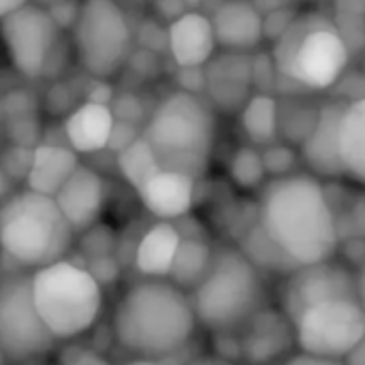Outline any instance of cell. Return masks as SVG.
<instances>
[{"label": "cell", "instance_id": "15", "mask_svg": "<svg viewBox=\"0 0 365 365\" xmlns=\"http://www.w3.org/2000/svg\"><path fill=\"white\" fill-rule=\"evenodd\" d=\"M346 103L331 101L323 103L317 124L312 126L310 135L297 148L302 163L308 167L319 180H342V163H340V120Z\"/></svg>", "mask_w": 365, "mask_h": 365}, {"label": "cell", "instance_id": "14", "mask_svg": "<svg viewBox=\"0 0 365 365\" xmlns=\"http://www.w3.org/2000/svg\"><path fill=\"white\" fill-rule=\"evenodd\" d=\"M53 201L73 233H86L103 218L107 203V184L96 169L79 165L75 173L64 182V186L56 192Z\"/></svg>", "mask_w": 365, "mask_h": 365}, {"label": "cell", "instance_id": "26", "mask_svg": "<svg viewBox=\"0 0 365 365\" xmlns=\"http://www.w3.org/2000/svg\"><path fill=\"white\" fill-rule=\"evenodd\" d=\"M227 173H229L231 184L244 192H257V190L261 192V188L269 182L265 163H263V152L261 148L250 145V143L235 148V152L229 158Z\"/></svg>", "mask_w": 365, "mask_h": 365}, {"label": "cell", "instance_id": "24", "mask_svg": "<svg viewBox=\"0 0 365 365\" xmlns=\"http://www.w3.org/2000/svg\"><path fill=\"white\" fill-rule=\"evenodd\" d=\"M240 128L257 148L280 141V101L269 92L250 94L240 109Z\"/></svg>", "mask_w": 365, "mask_h": 365}, {"label": "cell", "instance_id": "28", "mask_svg": "<svg viewBox=\"0 0 365 365\" xmlns=\"http://www.w3.org/2000/svg\"><path fill=\"white\" fill-rule=\"evenodd\" d=\"M240 250L246 255V259L259 267L261 272L263 269H269V272H280V274H291L295 272L297 267L276 248V244L263 233V229L259 225H255L246 235H244V242L240 246Z\"/></svg>", "mask_w": 365, "mask_h": 365}, {"label": "cell", "instance_id": "8", "mask_svg": "<svg viewBox=\"0 0 365 365\" xmlns=\"http://www.w3.org/2000/svg\"><path fill=\"white\" fill-rule=\"evenodd\" d=\"M79 66L94 79L113 77L133 51V28L115 0H83L73 21Z\"/></svg>", "mask_w": 365, "mask_h": 365}, {"label": "cell", "instance_id": "4", "mask_svg": "<svg viewBox=\"0 0 365 365\" xmlns=\"http://www.w3.org/2000/svg\"><path fill=\"white\" fill-rule=\"evenodd\" d=\"M73 240L53 197L24 188L0 201V252L17 269L36 272L66 259Z\"/></svg>", "mask_w": 365, "mask_h": 365}, {"label": "cell", "instance_id": "2", "mask_svg": "<svg viewBox=\"0 0 365 365\" xmlns=\"http://www.w3.org/2000/svg\"><path fill=\"white\" fill-rule=\"evenodd\" d=\"M109 323L120 349L154 361L186 349L199 327L190 293L167 278H141L124 289Z\"/></svg>", "mask_w": 365, "mask_h": 365}, {"label": "cell", "instance_id": "12", "mask_svg": "<svg viewBox=\"0 0 365 365\" xmlns=\"http://www.w3.org/2000/svg\"><path fill=\"white\" fill-rule=\"evenodd\" d=\"M357 295V274L340 261L302 265L289 274L282 291V312L293 319L306 306L331 297Z\"/></svg>", "mask_w": 365, "mask_h": 365}, {"label": "cell", "instance_id": "11", "mask_svg": "<svg viewBox=\"0 0 365 365\" xmlns=\"http://www.w3.org/2000/svg\"><path fill=\"white\" fill-rule=\"evenodd\" d=\"M0 38L11 66L26 79H38L51 64L60 26L53 21L49 9L26 2L0 19Z\"/></svg>", "mask_w": 365, "mask_h": 365}, {"label": "cell", "instance_id": "7", "mask_svg": "<svg viewBox=\"0 0 365 365\" xmlns=\"http://www.w3.org/2000/svg\"><path fill=\"white\" fill-rule=\"evenodd\" d=\"M34 308L56 342L86 336L101 319L103 287L88 267L68 259L30 272Z\"/></svg>", "mask_w": 365, "mask_h": 365}, {"label": "cell", "instance_id": "1", "mask_svg": "<svg viewBox=\"0 0 365 365\" xmlns=\"http://www.w3.org/2000/svg\"><path fill=\"white\" fill-rule=\"evenodd\" d=\"M257 225L295 267L331 261L340 250L334 201L323 180L308 171L261 188Z\"/></svg>", "mask_w": 365, "mask_h": 365}, {"label": "cell", "instance_id": "39", "mask_svg": "<svg viewBox=\"0 0 365 365\" xmlns=\"http://www.w3.org/2000/svg\"><path fill=\"white\" fill-rule=\"evenodd\" d=\"M4 364V359H2V355H0V365Z\"/></svg>", "mask_w": 365, "mask_h": 365}, {"label": "cell", "instance_id": "20", "mask_svg": "<svg viewBox=\"0 0 365 365\" xmlns=\"http://www.w3.org/2000/svg\"><path fill=\"white\" fill-rule=\"evenodd\" d=\"M115 115L109 105L83 101L73 107L62 122L66 145L77 154H96L109 148Z\"/></svg>", "mask_w": 365, "mask_h": 365}, {"label": "cell", "instance_id": "5", "mask_svg": "<svg viewBox=\"0 0 365 365\" xmlns=\"http://www.w3.org/2000/svg\"><path fill=\"white\" fill-rule=\"evenodd\" d=\"M351 49L340 28L325 15H299L276 36L272 66L287 81L323 92L334 88L346 73Z\"/></svg>", "mask_w": 365, "mask_h": 365}, {"label": "cell", "instance_id": "27", "mask_svg": "<svg viewBox=\"0 0 365 365\" xmlns=\"http://www.w3.org/2000/svg\"><path fill=\"white\" fill-rule=\"evenodd\" d=\"M160 169L163 167L158 165L152 148L141 135L118 152V171L135 192H139L145 186V182Z\"/></svg>", "mask_w": 365, "mask_h": 365}, {"label": "cell", "instance_id": "30", "mask_svg": "<svg viewBox=\"0 0 365 365\" xmlns=\"http://www.w3.org/2000/svg\"><path fill=\"white\" fill-rule=\"evenodd\" d=\"M338 233L349 229L351 240H365V195H357L349 199L344 216H336Z\"/></svg>", "mask_w": 365, "mask_h": 365}, {"label": "cell", "instance_id": "22", "mask_svg": "<svg viewBox=\"0 0 365 365\" xmlns=\"http://www.w3.org/2000/svg\"><path fill=\"white\" fill-rule=\"evenodd\" d=\"M182 233L173 222H154L135 246V269L141 278H169Z\"/></svg>", "mask_w": 365, "mask_h": 365}, {"label": "cell", "instance_id": "17", "mask_svg": "<svg viewBox=\"0 0 365 365\" xmlns=\"http://www.w3.org/2000/svg\"><path fill=\"white\" fill-rule=\"evenodd\" d=\"M167 49L180 68H203L218 51L212 19L203 11H186L167 28Z\"/></svg>", "mask_w": 365, "mask_h": 365}, {"label": "cell", "instance_id": "37", "mask_svg": "<svg viewBox=\"0 0 365 365\" xmlns=\"http://www.w3.org/2000/svg\"><path fill=\"white\" fill-rule=\"evenodd\" d=\"M122 365H160V364H158V361H154V359H141V357H133V359L124 361Z\"/></svg>", "mask_w": 365, "mask_h": 365}, {"label": "cell", "instance_id": "29", "mask_svg": "<svg viewBox=\"0 0 365 365\" xmlns=\"http://www.w3.org/2000/svg\"><path fill=\"white\" fill-rule=\"evenodd\" d=\"M261 152H263V163H265V171H267L269 180L297 173L302 156H299V150L295 145L284 143V141H276L272 145L261 148Z\"/></svg>", "mask_w": 365, "mask_h": 365}, {"label": "cell", "instance_id": "18", "mask_svg": "<svg viewBox=\"0 0 365 365\" xmlns=\"http://www.w3.org/2000/svg\"><path fill=\"white\" fill-rule=\"evenodd\" d=\"M205 94L210 96L212 107H220L225 111L242 109V105L250 96L252 83V62L248 53H231L222 51L214 56L205 66Z\"/></svg>", "mask_w": 365, "mask_h": 365}, {"label": "cell", "instance_id": "35", "mask_svg": "<svg viewBox=\"0 0 365 365\" xmlns=\"http://www.w3.org/2000/svg\"><path fill=\"white\" fill-rule=\"evenodd\" d=\"M188 365H240L227 357H201V359H195Z\"/></svg>", "mask_w": 365, "mask_h": 365}, {"label": "cell", "instance_id": "6", "mask_svg": "<svg viewBox=\"0 0 365 365\" xmlns=\"http://www.w3.org/2000/svg\"><path fill=\"white\" fill-rule=\"evenodd\" d=\"M199 327L214 334L240 331L265 304V282L240 248L214 252L203 280L190 291Z\"/></svg>", "mask_w": 365, "mask_h": 365}, {"label": "cell", "instance_id": "36", "mask_svg": "<svg viewBox=\"0 0 365 365\" xmlns=\"http://www.w3.org/2000/svg\"><path fill=\"white\" fill-rule=\"evenodd\" d=\"M357 302L365 314V267L357 272Z\"/></svg>", "mask_w": 365, "mask_h": 365}, {"label": "cell", "instance_id": "25", "mask_svg": "<svg viewBox=\"0 0 365 365\" xmlns=\"http://www.w3.org/2000/svg\"><path fill=\"white\" fill-rule=\"evenodd\" d=\"M212 259H214V250L203 237L182 235V242H180V248H178V255H175V261L167 280H171L186 293H190L207 274Z\"/></svg>", "mask_w": 365, "mask_h": 365}, {"label": "cell", "instance_id": "13", "mask_svg": "<svg viewBox=\"0 0 365 365\" xmlns=\"http://www.w3.org/2000/svg\"><path fill=\"white\" fill-rule=\"evenodd\" d=\"M240 331V355L248 365H280L297 349L293 323L282 308L263 306Z\"/></svg>", "mask_w": 365, "mask_h": 365}, {"label": "cell", "instance_id": "38", "mask_svg": "<svg viewBox=\"0 0 365 365\" xmlns=\"http://www.w3.org/2000/svg\"><path fill=\"white\" fill-rule=\"evenodd\" d=\"M182 4L186 6V11H201L203 0H182Z\"/></svg>", "mask_w": 365, "mask_h": 365}, {"label": "cell", "instance_id": "40", "mask_svg": "<svg viewBox=\"0 0 365 365\" xmlns=\"http://www.w3.org/2000/svg\"><path fill=\"white\" fill-rule=\"evenodd\" d=\"M2 365H6V364H2Z\"/></svg>", "mask_w": 365, "mask_h": 365}, {"label": "cell", "instance_id": "34", "mask_svg": "<svg viewBox=\"0 0 365 365\" xmlns=\"http://www.w3.org/2000/svg\"><path fill=\"white\" fill-rule=\"evenodd\" d=\"M30 0H0V19H4L6 15H11L13 11H17L19 6H24Z\"/></svg>", "mask_w": 365, "mask_h": 365}, {"label": "cell", "instance_id": "9", "mask_svg": "<svg viewBox=\"0 0 365 365\" xmlns=\"http://www.w3.org/2000/svg\"><path fill=\"white\" fill-rule=\"evenodd\" d=\"M291 323L297 351L319 359L344 361L365 338V314L357 295L331 297L306 306Z\"/></svg>", "mask_w": 365, "mask_h": 365}, {"label": "cell", "instance_id": "23", "mask_svg": "<svg viewBox=\"0 0 365 365\" xmlns=\"http://www.w3.org/2000/svg\"><path fill=\"white\" fill-rule=\"evenodd\" d=\"M340 163L344 180L365 188V94L344 105L340 120Z\"/></svg>", "mask_w": 365, "mask_h": 365}, {"label": "cell", "instance_id": "33", "mask_svg": "<svg viewBox=\"0 0 365 365\" xmlns=\"http://www.w3.org/2000/svg\"><path fill=\"white\" fill-rule=\"evenodd\" d=\"M344 365H365V338L349 353V357L344 359Z\"/></svg>", "mask_w": 365, "mask_h": 365}, {"label": "cell", "instance_id": "32", "mask_svg": "<svg viewBox=\"0 0 365 365\" xmlns=\"http://www.w3.org/2000/svg\"><path fill=\"white\" fill-rule=\"evenodd\" d=\"M66 365H111V364H109V359H105L101 353L86 351V353L77 355L75 359H71Z\"/></svg>", "mask_w": 365, "mask_h": 365}, {"label": "cell", "instance_id": "10", "mask_svg": "<svg viewBox=\"0 0 365 365\" xmlns=\"http://www.w3.org/2000/svg\"><path fill=\"white\" fill-rule=\"evenodd\" d=\"M56 344L58 342L34 308L30 274L0 278V355L4 364L41 361L56 349Z\"/></svg>", "mask_w": 365, "mask_h": 365}, {"label": "cell", "instance_id": "3", "mask_svg": "<svg viewBox=\"0 0 365 365\" xmlns=\"http://www.w3.org/2000/svg\"><path fill=\"white\" fill-rule=\"evenodd\" d=\"M216 135L214 107L201 94L186 90L169 92L154 107L141 133L163 169L180 171L195 180L212 163Z\"/></svg>", "mask_w": 365, "mask_h": 365}, {"label": "cell", "instance_id": "21", "mask_svg": "<svg viewBox=\"0 0 365 365\" xmlns=\"http://www.w3.org/2000/svg\"><path fill=\"white\" fill-rule=\"evenodd\" d=\"M81 165L79 154L68 145L60 143H36L32 148L26 188L45 197H56V192L64 186V182L75 173Z\"/></svg>", "mask_w": 365, "mask_h": 365}, {"label": "cell", "instance_id": "19", "mask_svg": "<svg viewBox=\"0 0 365 365\" xmlns=\"http://www.w3.org/2000/svg\"><path fill=\"white\" fill-rule=\"evenodd\" d=\"M195 195L197 180L169 169H160L137 192L141 205L160 222H175L186 218L195 205Z\"/></svg>", "mask_w": 365, "mask_h": 365}, {"label": "cell", "instance_id": "31", "mask_svg": "<svg viewBox=\"0 0 365 365\" xmlns=\"http://www.w3.org/2000/svg\"><path fill=\"white\" fill-rule=\"evenodd\" d=\"M280 365H344V361H331V359H319V357H310L304 353L291 355L287 357Z\"/></svg>", "mask_w": 365, "mask_h": 365}, {"label": "cell", "instance_id": "16", "mask_svg": "<svg viewBox=\"0 0 365 365\" xmlns=\"http://www.w3.org/2000/svg\"><path fill=\"white\" fill-rule=\"evenodd\" d=\"M207 15L222 51L248 53L265 38V17L252 0H222Z\"/></svg>", "mask_w": 365, "mask_h": 365}]
</instances>
